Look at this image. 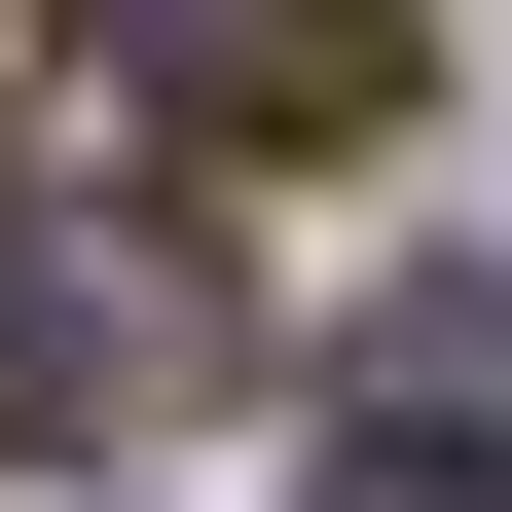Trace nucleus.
Wrapping results in <instances>:
<instances>
[{
    "label": "nucleus",
    "instance_id": "f257e3e1",
    "mask_svg": "<svg viewBox=\"0 0 512 512\" xmlns=\"http://www.w3.org/2000/svg\"><path fill=\"white\" fill-rule=\"evenodd\" d=\"M220 366H256V293H220L183 220H147V183H0V439H37V476L183 439Z\"/></svg>",
    "mask_w": 512,
    "mask_h": 512
},
{
    "label": "nucleus",
    "instance_id": "f03ea898",
    "mask_svg": "<svg viewBox=\"0 0 512 512\" xmlns=\"http://www.w3.org/2000/svg\"><path fill=\"white\" fill-rule=\"evenodd\" d=\"M147 37L183 147H330V110H403V0H110Z\"/></svg>",
    "mask_w": 512,
    "mask_h": 512
},
{
    "label": "nucleus",
    "instance_id": "7ed1b4c3",
    "mask_svg": "<svg viewBox=\"0 0 512 512\" xmlns=\"http://www.w3.org/2000/svg\"><path fill=\"white\" fill-rule=\"evenodd\" d=\"M366 512H512V476H403V439H366Z\"/></svg>",
    "mask_w": 512,
    "mask_h": 512
}]
</instances>
